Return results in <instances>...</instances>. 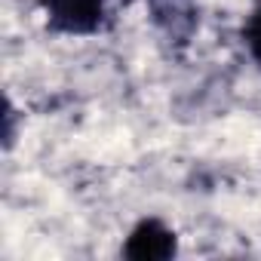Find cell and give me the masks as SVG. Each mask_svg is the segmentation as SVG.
<instances>
[{"label":"cell","instance_id":"obj_1","mask_svg":"<svg viewBox=\"0 0 261 261\" xmlns=\"http://www.w3.org/2000/svg\"><path fill=\"white\" fill-rule=\"evenodd\" d=\"M37 7L56 37H98L114 28L111 0H37Z\"/></svg>","mask_w":261,"mask_h":261},{"label":"cell","instance_id":"obj_2","mask_svg":"<svg viewBox=\"0 0 261 261\" xmlns=\"http://www.w3.org/2000/svg\"><path fill=\"white\" fill-rule=\"evenodd\" d=\"M148 22L172 53H185L200 34V4L197 0H145Z\"/></svg>","mask_w":261,"mask_h":261},{"label":"cell","instance_id":"obj_3","mask_svg":"<svg viewBox=\"0 0 261 261\" xmlns=\"http://www.w3.org/2000/svg\"><path fill=\"white\" fill-rule=\"evenodd\" d=\"M181 252L178 230L166 224L160 215H142L133 227H129L120 255L129 261H172Z\"/></svg>","mask_w":261,"mask_h":261},{"label":"cell","instance_id":"obj_4","mask_svg":"<svg viewBox=\"0 0 261 261\" xmlns=\"http://www.w3.org/2000/svg\"><path fill=\"white\" fill-rule=\"evenodd\" d=\"M240 40H243V49L252 59V65L261 71V0H255L252 10L246 13V19L240 25Z\"/></svg>","mask_w":261,"mask_h":261},{"label":"cell","instance_id":"obj_5","mask_svg":"<svg viewBox=\"0 0 261 261\" xmlns=\"http://www.w3.org/2000/svg\"><path fill=\"white\" fill-rule=\"evenodd\" d=\"M13 142H16V108L7 98L4 101V151H10Z\"/></svg>","mask_w":261,"mask_h":261}]
</instances>
